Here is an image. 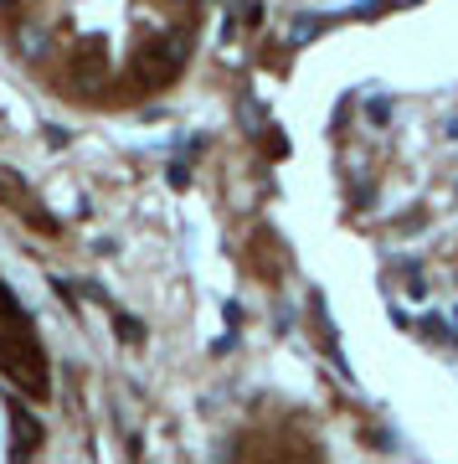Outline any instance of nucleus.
Instances as JSON below:
<instances>
[{"label": "nucleus", "mask_w": 458, "mask_h": 464, "mask_svg": "<svg viewBox=\"0 0 458 464\" xmlns=\"http://www.w3.org/2000/svg\"><path fill=\"white\" fill-rule=\"evenodd\" d=\"M16 47L26 52V57H42V52H47V32L26 21V26H16Z\"/></svg>", "instance_id": "nucleus-1"}, {"label": "nucleus", "mask_w": 458, "mask_h": 464, "mask_svg": "<svg viewBox=\"0 0 458 464\" xmlns=\"http://www.w3.org/2000/svg\"><path fill=\"white\" fill-rule=\"evenodd\" d=\"M176 5H196V0H176Z\"/></svg>", "instance_id": "nucleus-3"}, {"label": "nucleus", "mask_w": 458, "mask_h": 464, "mask_svg": "<svg viewBox=\"0 0 458 464\" xmlns=\"http://www.w3.org/2000/svg\"><path fill=\"white\" fill-rule=\"evenodd\" d=\"M16 5L21 0H0V16H16Z\"/></svg>", "instance_id": "nucleus-2"}]
</instances>
